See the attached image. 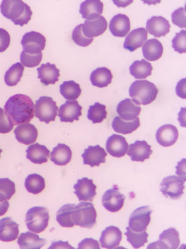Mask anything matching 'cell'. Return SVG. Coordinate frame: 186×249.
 I'll return each mask as SVG.
<instances>
[{"label":"cell","mask_w":186,"mask_h":249,"mask_svg":"<svg viewBox=\"0 0 186 249\" xmlns=\"http://www.w3.org/2000/svg\"><path fill=\"white\" fill-rule=\"evenodd\" d=\"M4 110L12 119L14 124H24L33 119L35 106L29 96L18 93L6 101Z\"/></svg>","instance_id":"cell-1"},{"label":"cell","mask_w":186,"mask_h":249,"mask_svg":"<svg viewBox=\"0 0 186 249\" xmlns=\"http://www.w3.org/2000/svg\"><path fill=\"white\" fill-rule=\"evenodd\" d=\"M0 10L4 17L21 27L29 22L32 15L30 6L22 0H3Z\"/></svg>","instance_id":"cell-2"},{"label":"cell","mask_w":186,"mask_h":249,"mask_svg":"<svg viewBox=\"0 0 186 249\" xmlns=\"http://www.w3.org/2000/svg\"><path fill=\"white\" fill-rule=\"evenodd\" d=\"M158 92L156 85L146 80L133 82L129 89V95L139 106L151 104L156 99Z\"/></svg>","instance_id":"cell-3"},{"label":"cell","mask_w":186,"mask_h":249,"mask_svg":"<svg viewBox=\"0 0 186 249\" xmlns=\"http://www.w3.org/2000/svg\"><path fill=\"white\" fill-rule=\"evenodd\" d=\"M97 211L92 203L81 202L75 208L72 219L75 225L92 229L97 222Z\"/></svg>","instance_id":"cell-4"},{"label":"cell","mask_w":186,"mask_h":249,"mask_svg":"<svg viewBox=\"0 0 186 249\" xmlns=\"http://www.w3.org/2000/svg\"><path fill=\"white\" fill-rule=\"evenodd\" d=\"M50 214L45 207L31 208L26 214V224L31 231L40 233L43 232L48 225Z\"/></svg>","instance_id":"cell-5"},{"label":"cell","mask_w":186,"mask_h":249,"mask_svg":"<svg viewBox=\"0 0 186 249\" xmlns=\"http://www.w3.org/2000/svg\"><path fill=\"white\" fill-rule=\"evenodd\" d=\"M58 107L53 98L48 96H42L36 101L35 114L41 122L48 124L54 121L58 115Z\"/></svg>","instance_id":"cell-6"},{"label":"cell","mask_w":186,"mask_h":249,"mask_svg":"<svg viewBox=\"0 0 186 249\" xmlns=\"http://www.w3.org/2000/svg\"><path fill=\"white\" fill-rule=\"evenodd\" d=\"M185 181L184 178L175 175L167 177L160 184L161 192L166 197L172 199H180L184 195Z\"/></svg>","instance_id":"cell-7"},{"label":"cell","mask_w":186,"mask_h":249,"mask_svg":"<svg viewBox=\"0 0 186 249\" xmlns=\"http://www.w3.org/2000/svg\"><path fill=\"white\" fill-rule=\"evenodd\" d=\"M150 206H141L135 210L129 219V228L134 232L145 231L151 220Z\"/></svg>","instance_id":"cell-8"},{"label":"cell","mask_w":186,"mask_h":249,"mask_svg":"<svg viewBox=\"0 0 186 249\" xmlns=\"http://www.w3.org/2000/svg\"><path fill=\"white\" fill-rule=\"evenodd\" d=\"M45 36L36 31H31L23 36L22 45L24 52L29 53H39L45 50L46 47Z\"/></svg>","instance_id":"cell-9"},{"label":"cell","mask_w":186,"mask_h":249,"mask_svg":"<svg viewBox=\"0 0 186 249\" xmlns=\"http://www.w3.org/2000/svg\"><path fill=\"white\" fill-rule=\"evenodd\" d=\"M125 196L120 193L118 186L108 190L102 196V204L107 211L111 213L120 211L123 208Z\"/></svg>","instance_id":"cell-10"},{"label":"cell","mask_w":186,"mask_h":249,"mask_svg":"<svg viewBox=\"0 0 186 249\" xmlns=\"http://www.w3.org/2000/svg\"><path fill=\"white\" fill-rule=\"evenodd\" d=\"M180 245L179 232L174 228L165 230L159 235V241L152 243L148 249H176Z\"/></svg>","instance_id":"cell-11"},{"label":"cell","mask_w":186,"mask_h":249,"mask_svg":"<svg viewBox=\"0 0 186 249\" xmlns=\"http://www.w3.org/2000/svg\"><path fill=\"white\" fill-rule=\"evenodd\" d=\"M74 193L79 201H93L97 195V186L93 183V179L89 178L78 179V182L74 185Z\"/></svg>","instance_id":"cell-12"},{"label":"cell","mask_w":186,"mask_h":249,"mask_svg":"<svg viewBox=\"0 0 186 249\" xmlns=\"http://www.w3.org/2000/svg\"><path fill=\"white\" fill-rule=\"evenodd\" d=\"M129 145L123 136L112 134L108 139L106 148L107 152L116 158H122L128 152Z\"/></svg>","instance_id":"cell-13"},{"label":"cell","mask_w":186,"mask_h":249,"mask_svg":"<svg viewBox=\"0 0 186 249\" xmlns=\"http://www.w3.org/2000/svg\"><path fill=\"white\" fill-rule=\"evenodd\" d=\"M82 107L79 106L77 101H66L59 109L58 116L60 121L63 123H73L74 121H79L82 115Z\"/></svg>","instance_id":"cell-14"},{"label":"cell","mask_w":186,"mask_h":249,"mask_svg":"<svg viewBox=\"0 0 186 249\" xmlns=\"http://www.w3.org/2000/svg\"><path fill=\"white\" fill-rule=\"evenodd\" d=\"M108 27L107 19L104 16H99L93 19H86L82 25L83 34L86 37L93 38L102 35Z\"/></svg>","instance_id":"cell-15"},{"label":"cell","mask_w":186,"mask_h":249,"mask_svg":"<svg viewBox=\"0 0 186 249\" xmlns=\"http://www.w3.org/2000/svg\"><path fill=\"white\" fill-rule=\"evenodd\" d=\"M81 156L84 160V164L89 165L93 168L94 166H99L101 163H105L107 152L100 145H90L88 148L85 149L84 152Z\"/></svg>","instance_id":"cell-16"},{"label":"cell","mask_w":186,"mask_h":249,"mask_svg":"<svg viewBox=\"0 0 186 249\" xmlns=\"http://www.w3.org/2000/svg\"><path fill=\"white\" fill-rule=\"evenodd\" d=\"M179 138V132L173 124H164L158 129L156 139L158 143L163 147H170L174 145Z\"/></svg>","instance_id":"cell-17"},{"label":"cell","mask_w":186,"mask_h":249,"mask_svg":"<svg viewBox=\"0 0 186 249\" xmlns=\"http://www.w3.org/2000/svg\"><path fill=\"white\" fill-rule=\"evenodd\" d=\"M14 133L18 142L27 145L34 143L38 137V131L35 126L29 123L19 124Z\"/></svg>","instance_id":"cell-18"},{"label":"cell","mask_w":186,"mask_h":249,"mask_svg":"<svg viewBox=\"0 0 186 249\" xmlns=\"http://www.w3.org/2000/svg\"><path fill=\"white\" fill-rule=\"evenodd\" d=\"M128 148L127 155L133 161L143 162L148 160L153 154L151 145L146 141H137L129 145Z\"/></svg>","instance_id":"cell-19"},{"label":"cell","mask_w":186,"mask_h":249,"mask_svg":"<svg viewBox=\"0 0 186 249\" xmlns=\"http://www.w3.org/2000/svg\"><path fill=\"white\" fill-rule=\"evenodd\" d=\"M122 240V233L120 229L110 226L103 231L99 242L102 248L113 249L120 246Z\"/></svg>","instance_id":"cell-20"},{"label":"cell","mask_w":186,"mask_h":249,"mask_svg":"<svg viewBox=\"0 0 186 249\" xmlns=\"http://www.w3.org/2000/svg\"><path fill=\"white\" fill-rule=\"evenodd\" d=\"M170 30V24L166 18L153 16L147 21L146 31L156 37L166 36Z\"/></svg>","instance_id":"cell-21"},{"label":"cell","mask_w":186,"mask_h":249,"mask_svg":"<svg viewBox=\"0 0 186 249\" xmlns=\"http://www.w3.org/2000/svg\"><path fill=\"white\" fill-rule=\"evenodd\" d=\"M141 107L130 98H126L119 103L117 112L124 121H133L140 115Z\"/></svg>","instance_id":"cell-22"},{"label":"cell","mask_w":186,"mask_h":249,"mask_svg":"<svg viewBox=\"0 0 186 249\" xmlns=\"http://www.w3.org/2000/svg\"><path fill=\"white\" fill-rule=\"evenodd\" d=\"M148 38V31L144 28H138L132 31L125 39L124 48L130 52L141 47Z\"/></svg>","instance_id":"cell-23"},{"label":"cell","mask_w":186,"mask_h":249,"mask_svg":"<svg viewBox=\"0 0 186 249\" xmlns=\"http://www.w3.org/2000/svg\"><path fill=\"white\" fill-rule=\"evenodd\" d=\"M19 235V224L11 217L0 219V240L2 242H13L17 240Z\"/></svg>","instance_id":"cell-24"},{"label":"cell","mask_w":186,"mask_h":249,"mask_svg":"<svg viewBox=\"0 0 186 249\" xmlns=\"http://www.w3.org/2000/svg\"><path fill=\"white\" fill-rule=\"evenodd\" d=\"M109 29L115 37H125L130 31V19L124 14L116 15L110 20Z\"/></svg>","instance_id":"cell-25"},{"label":"cell","mask_w":186,"mask_h":249,"mask_svg":"<svg viewBox=\"0 0 186 249\" xmlns=\"http://www.w3.org/2000/svg\"><path fill=\"white\" fill-rule=\"evenodd\" d=\"M103 11L104 4L99 0H86L80 5L79 13L86 20L99 17Z\"/></svg>","instance_id":"cell-26"},{"label":"cell","mask_w":186,"mask_h":249,"mask_svg":"<svg viewBox=\"0 0 186 249\" xmlns=\"http://www.w3.org/2000/svg\"><path fill=\"white\" fill-rule=\"evenodd\" d=\"M37 72L41 83L46 86L55 84L60 76V70L53 64H43L37 69Z\"/></svg>","instance_id":"cell-27"},{"label":"cell","mask_w":186,"mask_h":249,"mask_svg":"<svg viewBox=\"0 0 186 249\" xmlns=\"http://www.w3.org/2000/svg\"><path fill=\"white\" fill-rule=\"evenodd\" d=\"M50 157V150L45 145L35 143L28 147L27 158L35 164L46 163Z\"/></svg>","instance_id":"cell-28"},{"label":"cell","mask_w":186,"mask_h":249,"mask_svg":"<svg viewBox=\"0 0 186 249\" xmlns=\"http://www.w3.org/2000/svg\"><path fill=\"white\" fill-rule=\"evenodd\" d=\"M17 244L22 249H40L46 244V240L40 238L37 234L28 231L19 235Z\"/></svg>","instance_id":"cell-29"},{"label":"cell","mask_w":186,"mask_h":249,"mask_svg":"<svg viewBox=\"0 0 186 249\" xmlns=\"http://www.w3.org/2000/svg\"><path fill=\"white\" fill-rule=\"evenodd\" d=\"M142 52L146 60L148 61H155L162 56L164 47L159 40L151 39L143 44Z\"/></svg>","instance_id":"cell-30"},{"label":"cell","mask_w":186,"mask_h":249,"mask_svg":"<svg viewBox=\"0 0 186 249\" xmlns=\"http://www.w3.org/2000/svg\"><path fill=\"white\" fill-rule=\"evenodd\" d=\"M71 149L63 143H59L50 153V160L58 165H66L71 160Z\"/></svg>","instance_id":"cell-31"},{"label":"cell","mask_w":186,"mask_h":249,"mask_svg":"<svg viewBox=\"0 0 186 249\" xmlns=\"http://www.w3.org/2000/svg\"><path fill=\"white\" fill-rule=\"evenodd\" d=\"M90 80L93 86L99 88H106L112 82V74L110 70L107 67H100L91 73Z\"/></svg>","instance_id":"cell-32"},{"label":"cell","mask_w":186,"mask_h":249,"mask_svg":"<svg viewBox=\"0 0 186 249\" xmlns=\"http://www.w3.org/2000/svg\"><path fill=\"white\" fill-rule=\"evenodd\" d=\"M140 126V118L138 117L133 121H124L120 116H116L112 123V129L117 133L129 134L133 133Z\"/></svg>","instance_id":"cell-33"},{"label":"cell","mask_w":186,"mask_h":249,"mask_svg":"<svg viewBox=\"0 0 186 249\" xmlns=\"http://www.w3.org/2000/svg\"><path fill=\"white\" fill-rule=\"evenodd\" d=\"M153 66L146 60H136L130 67V73L139 80L146 79L152 74Z\"/></svg>","instance_id":"cell-34"},{"label":"cell","mask_w":186,"mask_h":249,"mask_svg":"<svg viewBox=\"0 0 186 249\" xmlns=\"http://www.w3.org/2000/svg\"><path fill=\"white\" fill-rule=\"evenodd\" d=\"M76 204H67L59 210L57 213L56 219L60 226L64 228H72L75 224L72 219V214L76 208Z\"/></svg>","instance_id":"cell-35"},{"label":"cell","mask_w":186,"mask_h":249,"mask_svg":"<svg viewBox=\"0 0 186 249\" xmlns=\"http://www.w3.org/2000/svg\"><path fill=\"white\" fill-rule=\"evenodd\" d=\"M25 188L29 193L37 195L45 190V179L38 174H31L25 180Z\"/></svg>","instance_id":"cell-36"},{"label":"cell","mask_w":186,"mask_h":249,"mask_svg":"<svg viewBox=\"0 0 186 249\" xmlns=\"http://www.w3.org/2000/svg\"><path fill=\"white\" fill-rule=\"evenodd\" d=\"M60 90L62 96L68 101H76L81 93L79 85L74 80L63 82L60 86Z\"/></svg>","instance_id":"cell-37"},{"label":"cell","mask_w":186,"mask_h":249,"mask_svg":"<svg viewBox=\"0 0 186 249\" xmlns=\"http://www.w3.org/2000/svg\"><path fill=\"white\" fill-rule=\"evenodd\" d=\"M24 71V67L20 62H17L12 65L8 71L6 72L4 76L5 83L10 87L17 85L23 76Z\"/></svg>","instance_id":"cell-38"},{"label":"cell","mask_w":186,"mask_h":249,"mask_svg":"<svg viewBox=\"0 0 186 249\" xmlns=\"http://www.w3.org/2000/svg\"><path fill=\"white\" fill-rule=\"evenodd\" d=\"M107 107L99 103H95L93 106H90L88 111V119L93 124H99L107 119Z\"/></svg>","instance_id":"cell-39"},{"label":"cell","mask_w":186,"mask_h":249,"mask_svg":"<svg viewBox=\"0 0 186 249\" xmlns=\"http://www.w3.org/2000/svg\"><path fill=\"white\" fill-rule=\"evenodd\" d=\"M125 235L127 241L133 246L134 249H140L148 242V233L145 231L140 232H134L129 227H127Z\"/></svg>","instance_id":"cell-40"},{"label":"cell","mask_w":186,"mask_h":249,"mask_svg":"<svg viewBox=\"0 0 186 249\" xmlns=\"http://www.w3.org/2000/svg\"><path fill=\"white\" fill-rule=\"evenodd\" d=\"M16 183L8 178H0V201H8L16 193Z\"/></svg>","instance_id":"cell-41"},{"label":"cell","mask_w":186,"mask_h":249,"mask_svg":"<svg viewBox=\"0 0 186 249\" xmlns=\"http://www.w3.org/2000/svg\"><path fill=\"white\" fill-rule=\"evenodd\" d=\"M42 57H43V54L42 52L32 54L22 51L20 55V61L23 66L32 68L40 65V62H42Z\"/></svg>","instance_id":"cell-42"},{"label":"cell","mask_w":186,"mask_h":249,"mask_svg":"<svg viewBox=\"0 0 186 249\" xmlns=\"http://www.w3.org/2000/svg\"><path fill=\"white\" fill-rule=\"evenodd\" d=\"M82 25L83 24H81L75 28L72 34V38L76 45L80 47H86L92 43L93 38H89L84 36L83 34Z\"/></svg>","instance_id":"cell-43"},{"label":"cell","mask_w":186,"mask_h":249,"mask_svg":"<svg viewBox=\"0 0 186 249\" xmlns=\"http://www.w3.org/2000/svg\"><path fill=\"white\" fill-rule=\"evenodd\" d=\"M172 48L179 53H185L186 52V31H181L176 34L172 40Z\"/></svg>","instance_id":"cell-44"},{"label":"cell","mask_w":186,"mask_h":249,"mask_svg":"<svg viewBox=\"0 0 186 249\" xmlns=\"http://www.w3.org/2000/svg\"><path fill=\"white\" fill-rule=\"evenodd\" d=\"M14 125L12 119L7 113L0 107V134L9 133L14 129Z\"/></svg>","instance_id":"cell-45"},{"label":"cell","mask_w":186,"mask_h":249,"mask_svg":"<svg viewBox=\"0 0 186 249\" xmlns=\"http://www.w3.org/2000/svg\"><path fill=\"white\" fill-rule=\"evenodd\" d=\"M186 6L184 8H180L174 11L172 14V22L173 24L178 26L181 29H185L186 22Z\"/></svg>","instance_id":"cell-46"},{"label":"cell","mask_w":186,"mask_h":249,"mask_svg":"<svg viewBox=\"0 0 186 249\" xmlns=\"http://www.w3.org/2000/svg\"><path fill=\"white\" fill-rule=\"evenodd\" d=\"M11 44V36L9 32L0 28V53L5 52Z\"/></svg>","instance_id":"cell-47"},{"label":"cell","mask_w":186,"mask_h":249,"mask_svg":"<svg viewBox=\"0 0 186 249\" xmlns=\"http://www.w3.org/2000/svg\"><path fill=\"white\" fill-rule=\"evenodd\" d=\"M100 249L98 241L93 238H86L81 241L78 245V249Z\"/></svg>","instance_id":"cell-48"},{"label":"cell","mask_w":186,"mask_h":249,"mask_svg":"<svg viewBox=\"0 0 186 249\" xmlns=\"http://www.w3.org/2000/svg\"><path fill=\"white\" fill-rule=\"evenodd\" d=\"M186 78L181 80L177 84L176 88V93L180 98H184L186 97Z\"/></svg>","instance_id":"cell-49"},{"label":"cell","mask_w":186,"mask_h":249,"mask_svg":"<svg viewBox=\"0 0 186 249\" xmlns=\"http://www.w3.org/2000/svg\"><path fill=\"white\" fill-rule=\"evenodd\" d=\"M73 249L71 245L68 244V242H62V241H59V242H53L52 245L49 247L48 249Z\"/></svg>","instance_id":"cell-50"},{"label":"cell","mask_w":186,"mask_h":249,"mask_svg":"<svg viewBox=\"0 0 186 249\" xmlns=\"http://www.w3.org/2000/svg\"><path fill=\"white\" fill-rule=\"evenodd\" d=\"M10 206V204L8 201H0V217L4 215Z\"/></svg>","instance_id":"cell-51"},{"label":"cell","mask_w":186,"mask_h":249,"mask_svg":"<svg viewBox=\"0 0 186 249\" xmlns=\"http://www.w3.org/2000/svg\"><path fill=\"white\" fill-rule=\"evenodd\" d=\"M1 152H2V150H1V148H0V157H1Z\"/></svg>","instance_id":"cell-52"}]
</instances>
